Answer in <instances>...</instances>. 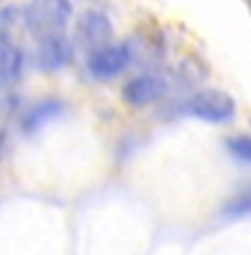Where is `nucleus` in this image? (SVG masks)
I'll return each instance as SVG.
<instances>
[{"instance_id": "obj_8", "label": "nucleus", "mask_w": 251, "mask_h": 255, "mask_svg": "<svg viewBox=\"0 0 251 255\" xmlns=\"http://www.w3.org/2000/svg\"><path fill=\"white\" fill-rule=\"evenodd\" d=\"M62 113V102L57 99H44V102L35 104L33 108L26 110V115L22 117V128L24 132H35L40 130L44 124H49L51 119H55Z\"/></svg>"}, {"instance_id": "obj_3", "label": "nucleus", "mask_w": 251, "mask_h": 255, "mask_svg": "<svg viewBox=\"0 0 251 255\" xmlns=\"http://www.w3.org/2000/svg\"><path fill=\"white\" fill-rule=\"evenodd\" d=\"M128 64H130V49L126 44H106L90 51L88 73L99 82H110L126 71Z\"/></svg>"}, {"instance_id": "obj_2", "label": "nucleus", "mask_w": 251, "mask_h": 255, "mask_svg": "<svg viewBox=\"0 0 251 255\" xmlns=\"http://www.w3.org/2000/svg\"><path fill=\"white\" fill-rule=\"evenodd\" d=\"M185 113L207 124H227L236 117V102L216 88H203L185 102Z\"/></svg>"}, {"instance_id": "obj_11", "label": "nucleus", "mask_w": 251, "mask_h": 255, "mask_svg": "<svg viewBox=\"0 0 251 255\" xmlns=\"http://www.w3.org/2000/svg\"><path fill=\"white\" fill-rule=\"evenodd\" d=\"M249 209H251L249 196H238V198H234V203H229V207L225 209V216H229V218H247Z\"/></svg>"}, {"instance_id": "obj_9", "label": "nucleus", "mask_w": 251, "mask_h": 255, "mask_svg": "<svg viewBox=\"0 0 251 255\" xmlns=\"http://www.w3.org/2000/svg\"><path fill=\"white\" fill-rule=\"evenodd\" d=\"M22 11L13 4L0 9V42H11L22 31Z\"/></svg>"}, {"instance_id": "obj_6", "label": "nucleus", "mask_w": 251, "mask_h": 255, "mask_svg": "<svg viewBox=\"0 0 251 255\" xmlns=\"http://www.w3.org/2000/svg\"><path fill=\"white\" fill-rule=\"evenodd\" d=\"M165 95V82L157 75H137L124 86V102L132 108H143Z\"/></svg>"}, {"instance_id": "obj_10", "label": "nucleus", "mask_w": 251, "mask_h": 255, "mask_svg": "<svg viewBox=\"0 0 251 255\" xmlns=\"http://www.w3.org/2000/svg\"><path fill=\"white\" fill-rule=\"evenodd\" d=\"M227 150L232 154L236 161H240L243 165H249L251 163V139L247 134H238V136H232L227 139Z\"/></svg>"}, {"instance_id": "obj_4", "label": "nucleus", "mask_w": 251, "mask_h": 255, "mask_svg": "<svg viewBox=\"0 0 251 255\" xmlns=\"http://www.w3.org/2000/svg\"><path fill=\"white\" fill-rule=\"evenodd\" d=\"M75 35H77L79 44H82L84 49H88V53L110 44V40H113V24H110V18L101 11L88 9V11H84L79 15L77 26H75Z\"/></svg>"}, {"instance_id": "obj_5", "label": "nucleus", "mask_w": 251, "mask_h": 255, "mask_svg": "<svg viewBox=\"0 0 251 255\" xmlns=\"http://www.w3.org/2000/svg\"><path fill=\"white\" fill-rule=\"evenodd\" d=\"M35 68L42 73H55L62 71L73 57V44L68 42L64 35L57 38H46V40H38L35 46Z\"/></svg>"}, {"instance_id": "obj_7", "label": "nucleus", "mask_w": 251, "mask_h": 255, "mask_svg": "<svg viewBox=\"0 0 251 255\" xmlns=\"http://www.w3.org/2000/svg\"><path fill=\"white\" fill-rule=\"evenodd\" d=\"M22 75V51L11 42H0V88H9Z\"/></svg>"}, {"instance_id": "obj_1", "label": "nucleus", "mask_w": 251, "mask_h": 255, "mask_svg": "<svg viewBox=\"0 0 251 255\" xmlns=\"http://www.w3.org/2000/svg\"><path fill=\"white\" fill-rule=\"evenodd\" d=\"M71 0H29L22 13V22L35 40L64 35L71 20Z\"/></svg>"}]
</instances>
